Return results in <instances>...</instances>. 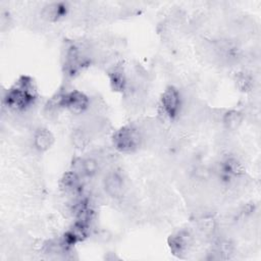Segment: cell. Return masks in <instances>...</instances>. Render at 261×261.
Segmentation results:
<instances>
[{"instance_id": "9c48e42d", "label": "cell", "mask_w": 261, "mask_h": 261, "mask_svg": "<svg viewBox=\"0 0 261 261\" xmlns=\"http://www.w3.org/2000/svg\"><path fill=\"white\" fill-rule=\"evenodd\" d=\"M54 143V137L46 128L38 129L34 135V145L40 151L48 150Z\"/></svg>"}, {"instance_id": "7c38bea8", "label": "cell", "mask_w": 261, "mask_h": 261, "mask_svg": "<svg viewBox=\"0 0 261 261\" xmlns=\"http://www.w3.org/2000/svg\"><path fill=\"white\" fill-rule=\"evenodd\" d=\"M110 81L115 90H122L125 86V77L120 69H114L110 74Z\"/></svg>"}, {"instance_id": "8992f818", "label": "cell", "mask_w": 261, "mask_h": 261, "mask_svg": "<svg viewBox=\"0 0 261 261\" xmlns=\"http://www.w3.org/2000/svg\"><path fill=\"white\" fill-rule=\"evenodd\" d=\"M103 187L106 194L113 198H118L122 196L125 188L122 176L116 171H112L106 174L103 180Z\"/></svg>"}, {"instance_id": "52a82bcc", "label": "cell", "mask_w": 261, "mask_h": 261, "mask_svg": "<svg viewBox=\"0 0 261 261\" xmlns=\"http://www.w3.org/2000/svg\"><path fill=\"white\" fill-rule=\"evenodd\" d=\"M68 10V7L65 3L61 2H54V3H49L46 6L43 7L42 10V16L51 21H56L59 18L63 17L66 15Z\"/></svg>"}, {"instance_id": "277c9868", "label": "cell", "mask_w": 261, "mask_h": 261, "mask_svg": "<svg viewBox=\"0 0 261 261\" xmlns=\"http://www.w3.org/2000/svg\"><path fill=\"white\" fill-rule=\"evenodd\" d=\"M89 59L85 52L75 45H70L65 51L64 66L68 74L73 75L84 66L88 65Z\"/></svg>"}, {"instance_id": "7a4b0ae2", "label": "cell", "mask_w": 261, "mask_h": 261, "mask_svg": "<svg viewBox=\"0 0 261 261\" xmlns=\"http://www.w3.org/2000/svg\"><path fill=\"white\" fill-rule=\"evenodd\" d=\"M142 137L140 132L132 126L125 125L115 132L113 135V145L120 152H133L141 143Z\"/></svg>"}, {"instance_id": "30bf717a", "label": "cell", "mask_w": 261, "mask_h": 261, "mask_svg": "<svg viewBox=\"0 0 261 261\" xmlns=\"http://www.w3.org/2000/svg\"><path fill=\"white\" fill-rule=\"evenodd\" d=\"M99 168V164L97 160L93 157H87L79 160L77 163V168L75 170H72L76 172L79 175L82 173V175L86 176H93L94 174L97 173Z\"/></svg>"}, {"instance_id": "ba28073f", "label": "cell", "mask_w": 261, "mask_h": 261, "mask_svg": "<svg viewBox=\"0 0 261 261\" xmlns=\"http://www.w3.org/2000/svg\"><path fill=\"white\" fill-rule=\"evenodd\" d=\"M61 189L69 195H77L82 190L80 175L74 171H69L61 178Z\"/></svg>"}, {"instance_id": "3957f363", "label": "cell", "mask_w": 261, "mask_h": 261, "mask_svg": "<svg viewBox=\"0 0 261 261\" xmlns=\"http://www.w3.org/2000/svg\"><path fill=\"white\" fill-rule=\"evenodd\" d=\"M57 103L59 106H63L73 113H83L89 108L90 99L83 92L73 90L62 95Z\"/></svg>"}, {"instance_id": "4fadbf2b", "label": "cell", "mask_w": 261, "mask_h": 261, "mask_svg": "<svg viewBox=\"0 0 261 261\" xmlns=\"http://www.w3.org/2000/svg\"><path fill=\"white\" fill-rule=\"evenodd\" d=\"M87 140H88V137L84 129H81V128L75 129V132L73 133V137H72V142L75 147L84 148V146L87 143Z\"/></svg>"}, {"instance_id": "5b68a950", "label": "cell", "mask_w": 261, "mask_h": 261, "mask_svg": "<svg viewBox=\"0 0 261 261\" xmlns=\"http://www.w3.org/2000/svg\"><path fill=\"white\" fill-rule=\"evenodd\" d=\"M161 106L164 114L169 118H174L181 106L180 93L174 87H168L162 94Z\"/></svg>"}, {"instance_id": "8fae6325", "label": "cell", "mask_w": 261, "mask_h": 261, "mask_svg": "<svg viewBox=\"0 0 261 261\" xmlns=\"http://www.w3.org/2000/svg\"><path fill=\"white\" fill-rule=\"evenodd\" d=\"M188 245H189V236L188 234L179 232L176 236L171 237L170 247L174 253H177V254L184 253L188 249Z\"/></svg>"}, {"instance_id": "6da1fadb", "label": "cell", "mask_w": 261, "mask_h": 261, "mask_svg": "<svg viewBox=\"0 0 261 261\" xmlns=\"http://www.w3.org/2000/svg\"><path fill=\"white\" fill-rule=\"evenodd\" d=\"M36 99V90L30 77L22 76L8 90L4 100L6 105L14 111H24L33 105Z\"/></svg>"}, {"instance_id": "5bb4252c", "label": "cell", "mask_w": 261, "mask_h": 261, "mask_svg": "<svg viewBox=\"0 0 261 261\" xmlns=\"http://www.w3.org/2000/svg\"><path fill=\"white\" fill-rule=\"evenodd\" d=\"M241 122V115L239 112L232 111L229 112V114H225L224 116V123L228 127H236Z\"/></svg>"}]
</instances>
